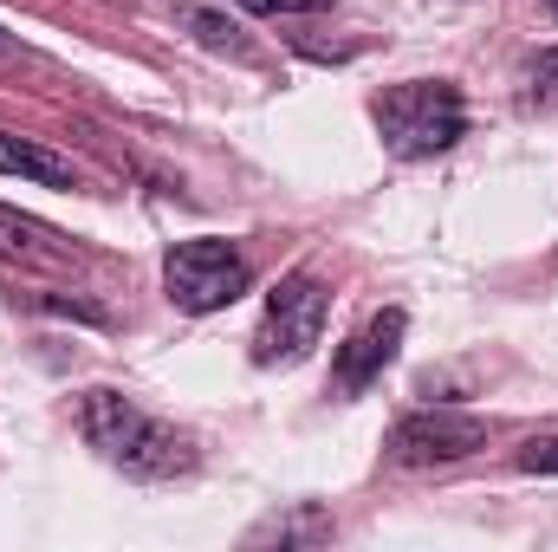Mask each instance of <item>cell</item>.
Returning <instances> with one entry per match:
<instances>
[{
  "label": "cell",
  "instance_id": "cell-1",
  "mask_svg": "<svg viewBox=\"0 0 558 552\" xmlns=\"http://www.w3.org/2000/svg\"><path fill=\"white\" fill-rule=\"evenodd\" d=\"M78 435L111 468H124L131 481H175V475L195 468V442L182 429L156 422L143 404H131L124 391H105V384L78 397Z\"/></svg>",
  "mask_w": 558,
  "mask_h": 552
},
{
  "label": "cell",
  "instance_id": "cell-2",
  "mask_svg": "<svg viewBox=\"0 0 558 552\" xmlns=\"http://www.w3.org/2000/svg\"><path fill=\"white\" fill-rule=\"evenodd\" d=\"M377 131H384V149L403 156V163H428L441 149L468 137V105L448 79H403L390 85L377 105H371Z\"/></svg>",
  "mask_w": 558,
  "mask_h": 552
},
{
  "label": "cell",
  "instance_id": "cell-3",
  "mask_svg": "<svg viewBox=\"0 0 558 552\" xmlns=\"http://www.w3.org/2000/svg\"><path fill=\"white\" fill-rule=\"evenodd\" d=\"M247 286H254V261H247L234 241L195 235V241H175V248L162 254V292H169L175 312H221V305H234Z\"/></svg>",
  "mask_w": 558,
  "mask_h": 552
},
{
  "label": "cell",
  "instance_id": "cell-4",
  "mask_svg": "<svg viewBox=\"0 0 558 552\" xmlns=\"http://www.w3.org/2000/svg\"><path fill=\"white\" fill-rule=\"evenodd\" d=\"M325 319H331V292L318 267H292L267 292V312H260V332H254V364H299L312 358V345L325 338Z\"/></svg>",
  "mask_w": 558,
  "mask_h": 552
},
{
  "label": "cell",
  "instance_id": "cell-5",
  "mask_svg": "<svg viewBox=\"0 0 558 552\" xmlns=\"http://www.w3.org/2000/svg\"><path fill=\"white\" fill-rule=\"evenodd\" d=\"M487 448V422L461 410H410L390 435H384V455L397 468H435V461H461Z\"/></svg>",
  "mask_w": 558,
  "mask_h": 552
},
{
  "label": "cell",
  "instance_id": "cell-6",
  "mask_svg": "<svg viewBox=\"0 0 558 552\" xmlns=\"http://www.w3.org/2000/svg\"><path fill=\"white\" fill-rule=\"evenodd\" d=\"M403 312L397 305H384V312H371L344 345H338V358H331V391L338 397H364L384 371H390V358H397V345H403Z\"/></svg>",
  "mask_w": 558,
  "mask_h": 552
},
{
  "label": "cell",
  "instance_id": "cell-7",
  "mask_svg": "<svg viewBox=\"0 0 558 552\" xmlns=\"http://www.w3.org/2000/svg\"><path fill=\"white\" fill-rule=\"evenodd\" d=\"M0 176L39 182V189H78L72 156H59V149H46V143H33V137H13V131H0Z\"/></svg>",
  "mask_w": 558,
  "mask_h": 552
},
{
  "label": "cell",
  "instance_id": "cell-8",
  "mask_svg": "<svg viewBox=\"0 0 558 552\" xmlns=\"http://www.w3.org/2000/svg\"><path fill=\"white\" fill-rule=\"evenodd\" d=\"M33 254H59L52 235L39 221H20V215L0 208V261H33Z\"/></svg>",
  "mask_w": 558,
  "mask_h": 552
},
{
  "label": "cell",
  "instance_id": "cell-9",
  "mask_svg": "<svg viewBox=\"0 0 558 552\" xmlns=\"http://www.w3.org/2000/svg\"><path fill=\"white\" fill-rule=\"evenodd\" d=\"M520 105H526V111H553L558 105V46H546V52L526 59V92H520Z\"/></svg>",
  "mask_w": 558,
  "mask_h": 552
},
{
  "label": "cell",
  "instance_id": "cell-10",
  "mask_svg": "<svg viewBox=\"0 0 558 552\" xmlns=\"http://www.w3.org/2000/svg\"><path fill=\"white\" fill-rule=\"evenodd\" d=\"M520 468H526V475H558V435H533V442L520 448Z\"/></svg>",
  "mask_w": 558,
  "mask_h": 552
},
{
  "label": "cell",
  "instance_id": "cell-11",
  "mask_svg": "<svg viewBox=\"0 0 558 552\" xmlns=\"http://www.w3.org/2000/svg\"><path fill=\"white\" fill-rule=\"evenodd\" d=\"M247 13H267V20H279V13H325V7H338V0H241Z\"/></svg>",
  "mask_w": 558,
  "mask_h": 552
},
{
  "label": "cell",
  "instance_id": "cell-12",
  "mask_svg": "<svg viewBox=\"0 0 558 552\" xmlns=\"http://www.w3.org/2000/svg\"><path fill=\"white\" fill-rule=\"evenodd\" d=\"M195 33H202V39H208V46H234V52H241V39H234V33H241V26H228V20H221V13H195Z\"/></svg>",
  "mask_w": 558,
  "mask_h": 552
},
{
  "label": "cell",
  "instance_id": "cell-13",
  "mask_svg": "<svg viewBox=\"0 0 558 552\" xmlns=\"http://www.w3.org/2000/svg\"><path fill=\"white\" fill-rule=\"evenodd\" d=\"M0 59H13V33L7 26H0Z\"/></svg>",
  "mask_w": 558,
  "mask_h": 552
},
{
  "label": "cell",
  "instance_id": "cell-14",
  "mask_svg": "<svg viewBox=\"0 0 558 552\" xmlns=\"http://www.w3.org/2000/svg\"><path fill=\"white\" fill-rule=\"evenodd\" d=\"M546 7H553V13H558V0H546Z\"/></svg>",
  "mask_w": 558,
  "mask_h": 552
}]
</instances>
